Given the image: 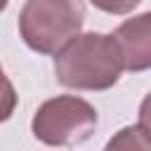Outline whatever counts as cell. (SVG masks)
Listing matches in <instances>:
<instances>
[{"label": "cell", "mask_w": 151, "mask_h": 151, "mask_svg": "<svg viewBox=\"0 0 151 151\" xmlns=\"http://www.w3.org/2000/svg\"><path fill=\"white\" fill-rule=\"evenodd\" d=\"M123 71V57L106 33H80L54 57L57 83L71 90L101 92L118 83Z\"/></svg>", "instance_id": "6da1fadb"}, {"label": "cell", "mask_w": 151, "mask_h": 151, "mask_svg": "<svg viewBox=\"0 0 151 151\" xmlns=\"http://www.w3.org/2000/svg\"><path fill=\"white\" fill-rule=\"evenodd\" d=\"M83 21V0H26L19 14V33L33 52L57 57L80 35Z\"/></svg>", "instance_id": "7a4b0ae2"}, {"label": "cell", "mask_w": 151, "mask_h": 151, "mask_svg": "<svg viewBox=\"0 0 151 151\" xmlns=\"http://www.w3.org/2000/svg\"><path fill=\"white\" fill-rule=\"evenodd\" d=\"M97 127V111L90 101L61 94L38 106L31 130L33 137L47 146H76L92 137Z\"/></svg>", "instance_id": "3957f363"}, {"label": "cell", "mask_w": 151, "mask_h": 151, "mask_svg": "<svg viewBox=\"0 0 151 151\" xmlns=\"http://www.w3.org/2000/svg\"><path fill=\"white\" fill-rule=\"evenodd\" d=\"M113 40L120 50L125 71L139 73L151 68V12L123 21L116 28Z\"/></svg>", "instance_id": "277c9868"}, {"label": "cell", "mask_w": 151, "mask_h": 151, "mask_svg": "<svg viewBox=\"0 0 151 151\" xmlns=\"http://www.w3.org/2000/svg\"><path fill=\"white\" fill-rule=\"evenodd\" d=\"M104 151H151V137L139 125H127L106 142Z\"/></svg>", "instance_id": "5b68a950"}, {"label": "cell", "mask_w": 151, "mask_h": 151, "mask_svg": "<svg viewBox=\"0 0 151 151\" xmlns=\"http://www.w3.org/2000/svg\"><path fill=\"white\" fill-rule=\"evenodd\" d=\"M17 109V90L0 66V123H5Z\"/></svg>", "instance_id": "8992f818"}, {"label": "cell", "mask_w": 151, "mask_h": 151, "mask_svg": "<svg viewBox=\"0 0 151 151\" xmlns=\"http://www.w3.org/2000/svg\"><path fill=\"white\" fill-rule=\"evenodd\" d=\"M97 9L106 12V14H127L132 12L142 0H90Z\"/></svg>", "instance_id": "52a82bcc"}, {"label": "cell", "mask_w": 151, "mask_h": 151, "mask_svg": "<svg viewBox=\"0 0 151 151\" xmlns=\"http://www.w3.org/2000/svg\"><path fill=\"white\" fill-rule=\"evenodd\" d=\"M139 127L151 137V92L139 104Z\"/></svg>", "instance_id": "ba28073f"}, {"label": "cell", "mask_w": 151, "mask_h": 151, "mask_svg": "<svg viewBox=\"0 0 151 151\" xmlns=\"http://www.w3.org/2000/svg\"><path fill=\"white\" fill-rule=\"evenodd\" d=\"M7 2H9V0H0V12H2L5 7H7Z\"/></svg>", "instance_id": "9c48e42d"}]
</instances>
